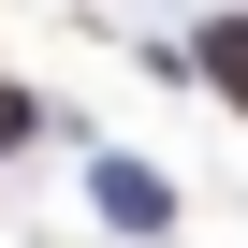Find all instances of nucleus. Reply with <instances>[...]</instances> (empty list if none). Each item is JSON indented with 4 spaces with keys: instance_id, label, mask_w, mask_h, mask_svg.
I'll use <instances>...</instances> for the list:
<instances>
[{
    "instance_id": "1",
    "label": "nucleus",
    "mask_w": 248,
    "mask_h": 248,
    "mask_svg": "<svg viewBox=\"0 0 248 248\" xmlns=\"http://www.w3.org/2000/svg\"><path fill=\"white\" fill-rule=\"evenodd\" d=\"M102 219H117V233H161V219H175V190H161L146 161H102Z\"/></svg>"
},
{
    "instance_id": "2",
    "label": "nucleus",
    "mask_w": 248,
    "mask_h": 248,
    "mask_svg": "<svg viewBox=\"0 0 248 248\" xmlns=\"http://www.w3.org/2000/svg\"><path fill=\"white\" fill-rule=\"evenodd\" d=\"M190 73H204V88H219V102L248 117V15H204V44H190Z\"/></svg>"
},
{
    "instance_id": "3",
    "label": "nucleus",
    "mask_w": 248,
    "mask_h": 248,
    "mask_svg": "<svg viewBox=\"0 0 248 248\" xmlns=\"http://www.w3.org/2000/svg\"><path fill=\"white\" fill-rule=\"evenodd\" d=\"M30 132H44V102H30V88H0V161H15Z\"/></svg>"
}]
</instances>
